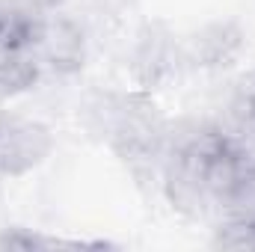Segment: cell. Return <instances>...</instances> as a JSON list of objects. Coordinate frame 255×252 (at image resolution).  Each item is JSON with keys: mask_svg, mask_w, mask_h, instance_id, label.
<instances>
[{"mask_svg": "<svg viewBox=\"0 0 255 252\" xmlns=\"http://www.w3.org/2000/svg\"><path fill=\"white\" fill-rule=\"evenodd\" d=\"M104 130L116 154L130 166H154L166 151V127L160 122L157 110L145 101L122 98L107 107Z\"/></svg>", "mask_w": 255, "mask_h": 252, "instance_id": "obj_1", "label": "cell"}, {"mask_svg": "<svg viewBox=\"0 0 255 252\" xmlns=\"http://www.w3.org/2000/svg\"><path fill=\"white\" fill-rule=\"evenodd\" d=\"M51 133L39 122H12L0 127V172L24 175L51 154Z\"/></svg>", "mask_w": 255, "mask_h": 252, "instance_id": "obj_2", "label": "cell"}, {"mask_svg": "<svg viewBox=\"0 0 255 252\" xmlns=\"http://www.w3.org/2000/svg\"><path fill=\"white\" fill-rule=\"evenodd\" d=\"M42 63H48L57 74H68L83 65V33L68 18H54L39 27L36 39Z\"/></svg>", "mask_w": 255, "mask_h": 252, "instance_id": "obj_3", "label": "cell"}, {"mask_svg": "<svg viewBox=\"0 0 255 252\" xmlns=\"http://www.w3.org/2000/svg\"><path fill=\"white\" fill-rule=\"evenodd\" d=\"M244 45V36L241 30L232 24V21H217V24H208L205 30H199L187 45V54L196 65H205V68H214V65H226L238 57Z\"/></svg>", "mask_w": 255, "mask_h": 252, "instance_id": "obj_4", "label": "cell"}, {"mask_svg": "<svg viewBox=\"0 0 255 252\" xmlns=\"http://www.w3.org/2000/svg\"><path fill=\"white\" fill-rule=\"evenodd\" d=\"M172 68V42L166 33H145L136 45V54H133V74L139 83H157L166 71Z\"/></svg>", "mask_w": 255, "mask_h": 252, "instance_id": "obj_5", "label": "cell"}, {"mask_svg": "<svg viewBox=\"0 0 255 252\" xmlns=\"http://www.w3.org/2000/svg\"><path fill=\"white\" fill-rule=\"evenodd\" d=\"M226 116H229V127H226L229 133L255 139V74L238 83V89L229 98Z\"/></svg>", "mask_w": 255, "mask_h": 252, "instance_id": "obj_6", "label": "cell"}, {"mask_svg": "<svg viewBox=\"0 0 255 252\" xmlns=\"http://www.w3.org/2000/svg\"><path fill=\"white\" fill-rule=\"evenodd\" d=\"M217 247L226 250H255V214H241L217 232Z\"/></svg>", "mask_w": 255, "mask_h": 252, "instance_id": "obj_7", "label": "cell"}, {"mask_svg": "<svg viewBox=\"0 0 255 252\" xmlns=\"http://www.w3.org/2000/svg\"><path fill=\"white\" fill-rule=\"evenodd\" d=\"M36 9H54V6H60L63 0H30Z\"/></svg>", "mask_w": 255, "mask_h": 252, "instance_id": "obj_8", "label": "cell"}]
</instances>
